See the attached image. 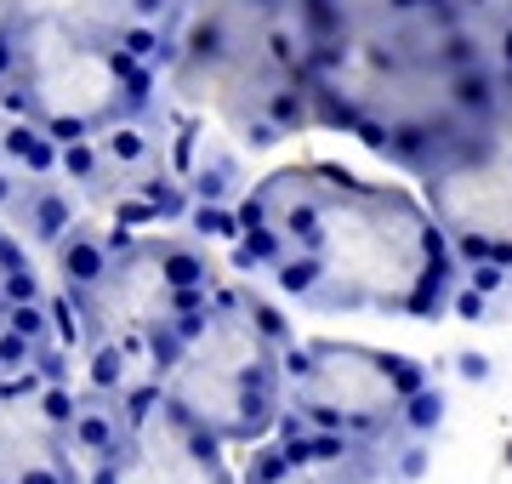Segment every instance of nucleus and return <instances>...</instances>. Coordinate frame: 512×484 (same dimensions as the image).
Returning a JSON list of instances; mask_svg holds the SVG:
<instances>
[{"instance_id":"obj_1","label":"nucleus","mask_w":512,"mask_h":484,"mask_svg":"<svg viewBox=\"0 0 512 484\" xmlns=\"http://www.w3.org/2000/svg\"><path fill=\"white\" fill-rule=\"evenodd\" d=\"M234 274L268 280L308 314H456L461 262L439 217L399 183H365L353 171L308 160L234 200Z\"/></svg>"},{"instance_id":"obj_2","label":"nucleus","mask_w":512,"mask_h":484,"mask_svg":"<svg viewBox=\"0 0 512 484\" xmlns=\"http://www.w3.org/2000/svg\"><path fill=\"white\" fill-rule=\"evenodd\" d=\"M46 257L57 274L46 291L57 342L92 393L154 388L194 314L228 280L211 245L177 228L74 223Z\"/></svg>"},{"instance_id":"obj_3","label":"nucleus","mask_w":512,"mask_h":484,"mask_svg":"<svg viewBox=\"0 0 512 484\" xmlns=\"http://www.w3.org/2000/svg\"><path fill=\"white\" fill-rule=\"evenodd\" d=\"M296 428L336 433L399 467L410 484L444 428V388L421 359L365 342L291 336L285 348V416Z\"/></svg>"},{"instance_id":"obj_4","label":"nucleus","mask_w":512,"mask_h":484,"mask_svg":"<svg viewBox=\"0 0 512 484\" xmlns=\"http://www.w3.org/2000/svg\"><path fill=\"white\" fill-rule=\"evenodd\" d=\"M296 325L251 280H222L211 291L171 365L160 371V399L194 416L222 445L251 450L285 416V348Z\"/></svg>"},{"instance_id":"obj_5","label":"nucleus","mask_w":512,"mask_h":484,"mask_svg":"<svg viewBox=\"0 0 512 484\" xmlns=\"http://www.w3.org/2000/svg\"><path fill=\"white\" fill-rule=\"evenodd\" d=\"M80 484H234L228 445L160 388H80Z\"/></svg>"},{"instance_id":"obj_6","label":"nucleus","mask_w":512,"mask_h":484,"mask_svg":"<svg viewBox=\"0 0 512 484\" xmlns=\"http://www.w3.org/2000/svg\"><path fill=\"white\" fill-rule=\"evenodd\" d=\"M171 114V109H165ZM165 114L120 120L80 143H63V183L97 228H183L194 194L171 166Z\"/></svg>"},{"instance_id":"obj_7","label":"nucleus","mask_w":512,"mask_h":484,"mask_svg":"<svg viewBox=\"0 0 512 484\" xmlns=\"http://www.w3.org/2000/svg\"><path fill=\"white\" fill-rule=\"evenodd\" d=\"M80 376L69 348L0 376V484H80Z\"/></svg>"},{"instance_id":"obj_8","label":"nucleus","mask_w":512,"mask_h":484,"mask_svg":"<svg viewBox=\"0 0 512 484\" xmlns=\"http://www.w3.org/2000/svg\"><path fill=\"white\" fill-rule=\"evenodd\" d=\"M427 211L439 217L444 240L461 268H507L512 274V143H490L461 166L421 177Z\"/></svg>"},{"instance_id":"obj_9","label":"nucleus","mask_w":512,"mask_h":484,"mask_svg":"<svg viewBox=\"0 0 512 484\" xmlns=\"http://www.w3.org/2000/svg\"><path fill=\"white\" fill-rule=\"evenodd\" d=\"M234 484H404L399 467L336 433L279 422L262 445H251V467Z\"/></svg>"}]
</instances>
